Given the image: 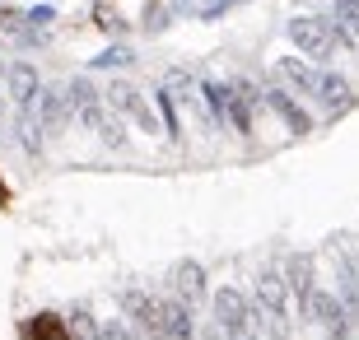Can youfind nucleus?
I'll return each mask as SVG.
<instances>
[{
    "mask_svg": "<svg viewBox=\"0 0 359 340\" xmlns=\"http://www.w3.org/2000/svg\"><path fill=\"white\" fill-rule=\"evenodd\" d=\"M252 317H257V331L271 336V340L294 336V299H290V285H285V271H280V266H266V271L257 275Z\"/></svg>",
    "mask_w": 359,
    "mask_h": 340,
    "instance_id": "1",
    "label": "nucleus"
},
{
    "mask_svg": "<svg viewBox=\"0 0 359 340\" xmlns=\"http://www.w3.org/2000/svg\"><path fill=\"white\" fill-rule=\"evenodd\" d=\"M215 322L224 340H257V317H252V299H243L238 289H215Z\"/></svg>",
    "mask_w": 359,
    "mask_h": 340,
    "instance_id": "2",
    "label": "nucleus"
},
{
    "mask_svg": "<svg viewBox=\"0 0 359 340\" xmlns=\"http://www.w3.org/2000/svg\"><path fill=\"white\" fill-rule=\"evenodd\" d=\"M285 33H290V42H294L304 56H313V61H327V56L336 52V38H332V24H327V19L294 14L290 24H285Z\"/></svg>",
    "mask_w": 359,
    "mask_h": 340,
    "instance_id": "3",
    "label": "nucleus"
},
{
    "mask_svg": "<svg viewBox=\"0 0 359 340\" xmlns=\"http://www.w3.org/2000/svg\"><path fill=\"white\" fill-rule=\"evenodd\" d=\"M121 313L135 322L140 340H163V299L145 294V289H121Z\"/></svg>",
    "mask_w": 359,
    "mask_h": 340,
    "instance_id": "4",
    "label": "nucleus"
},
{
    "mask_svg": "<svg viewBox=\"0 0 359 340\" xmlns=\"http://www.w3.org/2000/svg\"><path fill=\"white\" fill-rule=\"evenodd\" d=\"M280 271H285L290 299H294V308H299V322H313V299H318V285H313V257H308V252H294Z\"/></svg>",
    "mask_w": 359,
    "mask_h": 340,
    "instance_id": "5",
    "label": "nucleus"
},
{
    "mask_svg": "<svg viewBox=\"0 0 359 340\" xmlns=\"http://www.w3.org/2000/svg\"><path fill=\"white\" fill-rule=\"evenodd\" d=\"M313 322H322V331L332 340H350L359 336V322L350 317V308L341 303L336 289H318V299H313Z\"/></svg>",
    "mask_w": 359,
    "mask_h": 340,
    "instance_id": "6",
    "label": "nucleus"
},
{
    "mask_svg": "<svg viewBox=\"0 0 359 340\" xmlns=\"http://www.w3.org/2000/svg\"><path fill=\"white\" fill-rule=\"evenodd\" d=\"M107 98V107H112V112H121V117H131L135 126H140V131H159V117H154V107L145 103V98H140V93L131 89V84H112V89L103 93Z\"/></svg>",
    "mask_w": 359,
    "mask_h": 340,
    "instance_id": "7",
    "label": "nucleus"
},
{
    "mask_svg": "<svg viewBox=\"0 0 359 340\" xmlns=\"http://www.w3.org/2000/svg\"><path fill=\"white\" fill-rule=\"evenodd\" d=\"M33 112H38V121L47 126V135H61V126H66L75 112H70V98H66V89H42L38 98H33Z\"/></svg>",
    "mask_w": 359,
    "mask_h": 340,
    "instance_id": "8",
    "label": "nucleus"
},
{
    "mask_svg": "<svg viewBox=\"0 0 359 340\" xmlns=\"http://www.w3.org/2000/svg\"><path fill=\"white\" fill-rule=\"evenodd\" d=\"M266 107L276 112L285 126H290V135H308L313 131V117H308L304 107L294 103V93H285V89H266Z\"/></svg>",
    "mask_w": 359,
    "mask_h": 340,
    "instance_id": "9",
    "label": "nucleus"
},
{
    "mask_svg": "<svg viewBox=\"0 0 359 340\" xmlns=\"http://www.w3.org/2000/svg\"><path fill=\"white\" fill-rule=\"evenodd\" d=\"M84 126H89V131H98V140L103 144H112V149H121V144H126V121H121V112H112V107H93L89 117H80Z\"/></svg>",
    "mask_w": 359,
    "mask_h": 340,
    "instance_id": "10",
    "label": "nucleus"
},
{
    "mask_svg": "<svg viewBox=\"0 0 359 340\" xmlns=\"http://www.w3.org/2000/svg\"><path fill=\"white\" fill-rule=\"evenodd\" d=\"M173 294L187 303V308L205 303V271H201V261H182L173 271Z\"/></svg>",
    "mask_w": 359,
    "mask_h": 340,
    "instance_id": "11",
    "label": "nucleus"
},
{
    "mask_svg": "<svg viewBox=\"0 0 359 340\" xmlns=\"http://www.w3.org/2000/svg\"><path fill=\"white\" fill-rule=\"evenodd\" d=\"M163 340H196V327H191V308L182 299H163Z\"/></svg>",
    "mask_w": 359,
    "mask_h": 340,
    "instance_id": "12",
    "label": "nucleus"
},
{
    "mask_svg": "<svg viewBox=\"0 0 359 340\" xmlns=\"http://www.w3.org/2000/svg\"><path fill=\"white\" fill-rule=\"evenodd\" d=\"M318 103L327 107V112H346V107H350V79H346V75H336V70H322Z\"/></svg>",
    "mask_w": 359,
    "mask_h": 340,
    "instance_id": "13",
    "label": "nucleus"
},
{
    "mask_svg": "<svg viewBox=\"0 0 359 340\" xmlns=\"http://www.w3.org/2000/svg\"><path fill=\"white\" fill-rule=\"evenodd\" d=\"M276 70H280V79L294 84L299 93H318V84H322V70H313L308 61H299V56H285Z\"/></svg>",
    "mask_w": 359,
    "mask_h": 340,
    "instance_id": "14",
    "label": "nucleus"
},
{
    "mask_svg": "<svg viewBox=\"0 0 359 340\" xmlns=\"http://www.w3.org/2000/svg\"><path fill=\"white\" fill-rule=\"evenodd\" d=\"M38 93H42L38 70L28 66V61H14V66H10V98H14L19 107H28L33 98H38Z\"/></svg>",
    "mask_w": 359,
    "mask_h": 340,
    "instance_id": "15",
    "label": "nucleus"
},
{
    "mask_svg": "<svg viewBox=\"0 0 359 340\" xmlns=\"http://www.w3.org/2000/svg\"><path fill=\"white\" fill-rule=\"evenodd\" d=\"M14 131H19L24 154H42V144H47V126L38 121V112H33V107H19V121H14Z\"/></svg>",
    "mask_w": 359,
    "mask_h": 340,
    "instance_id": "16",
    "label": "nucleus"
},
{
    "mask_svg": "<svg viewBox=\"0 0 359 340\" xmlns=\"http://www.w3.org/2000/svg\"><path fill=\"white\" fill-rule=\"evenodd\" d=\"M66 98H70V112H75V117H89L93 107H103V103H107V98H103L98 89H93V84H89L84 75L66 84Z\"/></svg>",
    "mask_w": 359,
    "mask_h": 340,
    "instance_id": "17",
    "label": "nucleus"
},
{
    "mask_svg": "<svg viewBox=\"0 0 359 340\" xmlns=\"http://www.w3.org/2000/svg\"><path fill=\"white\" fill-rule=\"evenodd\" d=\"M201 93H205V107H210V117H215V121H229V103H233V84L205 79V84H201Z\"/></svg>",
    "mask_w": 359,
    "mask_h": 340,
    "instance_id": "18",
    "label": "nucleus"
},
{
    "mask_svg": "<svg viewBox=\"0 0 359 340\" xmlns=\"http://www.w3.org/2000/svg\"><path fill=\"white\" fill-rule=\"evenodd\" d=\"M93 70H126V66H135V52L126 47V42H112V47H103V52L89 61Z\"/></svg>",
    "mask_w": 359,
    "mask_h": 340,
    "instance_id": "19",
    "label": "nucleus"
},
{
    "mask_svg": "<svg viewBox=\"0 0 359 340\" xmlns=\"http://www.w3.org/2000/svg\"><path fill=\"white\" fill-rule=\"evenodd\" d=\"M66 327H70V340H103V327H98L84 308H75V313L66 317Z\"/></svg>",
    "mask_w": 359,
    "mask_h": 340,
    "instance_id": "20",
    "label": "nucleus"
},
{
    "mask_svg": "<svg viewBox=\"0 0 359 340\" xmlns=\"http://www.w3.org/2000/svg\"><path fill=\"white\" fill-rule=\"evenodd\" d=\"M332 19L359 42V0H336V5H332Z\"/></svg>",
    "mask_w": 359,
    "mask_h": 340,
    "instance_id": "21",
    "label": "nucleus"
},
{
    "mask_svg": "<svg viewBox=\"0 0 359 340\" xmlns=\"http://www.w3.org/2000/svg\"><path fill=\"white\" fill-rule=\"evenodd\" d=\"M24 14L19 10H10V5H0V38H19V33H24Z\"/></svg>",
    "mask_w": 359,
    "mask_h": 340,
    "instance_id": "22",
    "label": "nucleus"
},
{
    "mask_svg": "<svg viewBox=\"0 0 359 340\" xmlns=\"http://www.w3.org/2000/svg\"><path fill=\"white\" fill-rule=\"evenodd\" d=\"M168 19H173V10H163V5H145V28H149V33H163Z\"/></svg>",
    "mask_w": 359,
    "mask_h": 340,
    "instance_id": "23",
    "label": "nucleus"
},
{
    "mask_svg": "<svg viewBox=\"0 0 359 340\" xmlns=\"http://www.w3.org/2000/svg\"><path fill=\"white\" fill-rule=\"evenodd\" d=\"M103 340H140V331H131V322H103Z\"/></svg>",
    "mask_w": 359,
    "mask_h": 340,
    "instance_id": "24",
    "label": "nucleus"
},
{
    "mask_svg": "<svg viewBox=\"0 0 359 340\" xmlns=\"http://www.w3.org/2000/svg\"><path fill=\"white\" fill-rule=\"evenodd\" d=\"M233 5H238V0H205V10H201V24H215V19H219L224 10H233Z\"/></svg>",
    "mask_w": 359,
    "mask_h": 340,
    "instance_id": "25",
    "label": "nucleus"
},
{
    "mask_svg": "<svg viewBox=\"0 0 359 340\" xmlns=\"http://www.w3.org/2000/svg\"><path fill=\"white\" fill-rule=\"evenodd\" d=\"M168 10H173V14H196V19H201V10H205V0H173Z\"/></svg>",
    "mask_w": 359,
    "mask_h": 340,
    "instance_id": "26",
    "label": "nucleus"
},
{
    "mask_svg": "<svg viewBox=\"0 0 359 340\" xmlns=\"http://www.w3.org/2000/svg\"><path fill=\"white\" fill-rule=\"evenodd\" d=\"M5 200H10V191H5V182H0V205H5Z\"/></svg>",
    "mask_w": 359,
    "mask_h": 340,
    "instance_id": "27",
    "label": "nucleus"
},
{
    "mask_svg": "<svg viewBox=\"0 0 359 340\" xmlns=\"http://www.w3.org/2000/svg\"><path fill=\"white\" fill-rule=\"evenodd\" d=\"M0 117H5V98H0Z\"/></svg>",
    "mask_w": 359,
    "mask_h": 340,
    "instance_id": "28",
    "label": "nucleus"
}]
</instances>
